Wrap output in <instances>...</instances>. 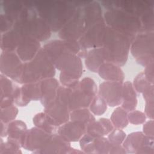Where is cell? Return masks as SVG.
I'll return each instance as SVG.
<instances>
[{"label":"cell","mask_w":154,"mask_h":154,"mask_svg":"<svg viewBox=\"0 0 154 154\" xmlns=\"http://www.w3.org/2000/svg\"><path fill=\"white\" fill-rule=\"evenodd\" d=\"M23 65V61L14 52L2 51L0 57L1 74L17 82L20 76Z\"/></svg>","instance_id":"cell-10"},{"label":"cell","mask_w":154,"mask_h":154,"mask_svg":"<svg viewBox=\"0 0 154 154\" xmlns=\"http://www.w3.org/2000/svg\"><path fill=\"white\" fill-rule=\"evenodd\" d=\"M40 42L30 36H23L16 49V54L20 60L25 63L32 60L40 47Z\"/></svg>","instance_id":"cell-15"},{"label":"cell","mask_w":154,"mask_h":154,"mask_svg":"<svg viewBox=\"0 0 154 154\" xmlns=\"http://www.w3.org/2000/svg\"><path fill=\"white\" fill-rule=\"evenodd\" d=\"M126 137V133L122 129H113L108 134V140L112 145H121Z\"/></svg>","instance_id":"cell-42"},{"label":"cell","mask_w":154,"mask_h":154,"mask_svg":"<svg viewBox=\"0 0 154 154\" xmlns=\"http://www.w3.org/2000/svg\"><path fill=\"white\" fill-rule=\"evenodd\" d=\"M131 52L138 64L146 66L154 61V33L141 32L131 42Z\"/></svg>","instance_id":"cell-6"},{"label":"cell","mask_w":154,"mask_h":154,"mask_svg":"<svg viewBox=\"0 0 154 154\" xmlns=\"http://www.w3.org/2000/svg\"><path fill=\"white\" fill-rule=\"evenodd\" d=\"M111 144L107 138L104 137L94 138L93 141L94 153L106 154L109 153Z\"/></svg>","instance_id":"cell-38"},{"label":"cell","mask_w":154,"mask_h":154,"mask_svg":"<svg viewBox=\"0 0 154 154\" xmlns=\"http://www.w3.org/2000/svg\"><path fill=\"white\" fill-rule=\"evenodd\" d=\"M32 122L35 126L48 133L55 134L57 132L58 127L45 112L36 114L32 119Z\"/></svg>","instance_id":"cell-30"},{"label":"cell","mask_w":154,"mask_h":154,"mask_svg":"<svg viewBox=\"0 0 154 154\" xmlns=\"http://www.w3.org/2000/svg\"><path fill=\"white\" fill-rule=\"evenodd\" d=\"M110 120L116 128L123 129L129 123L128 112L122 106H117L112 112Z\"/></svg>","instance_id":"cell-33"},{"label":"cell","mask_w":154,"mask_h":154,"mask_svg":"<svg viewBox=\"0 0 154 154\" xmlns=\"http://www.w3.org/2000/svg\"><path fill=\"white\" fill-rule=\"evenodd\" d=\"M97 73L101 78L108 81L123 82L125 78V74L120 67L112 63H103Z\"/></svg>","instance_id":"cell-22"},{"label":"cell","mask_w":154,"mask_h":154,"mask_svg":"<svg viewBox=\"0 0 154 154\" xmlns=\"http://www.w3.org/2000/svg\"><path fill=\"white\" fill-rule=\"evenodd\" d=\"M31 61L41 80L53 78L55 76L56 68L43 48L40 49Z\"/></svg>","instance_id":"cell-13"},{"label":"cell","mask_w":154,"mask_h":154,"mask_svg":"<svg viewBox=\"0 0 154 154\" xmlns=\"http://www.w3.org/2000/svg\"><path fill=\"white\" fill-rule=\"evenodd\" d=\"M126 151L123 146L121 145H112L109 151V153L111 154H125L126 153Z\"/></svg>","instance_id":"cell-54"},{"label":"cell","mask_w":154,"mask_h":154,"mask_svg":"<svg viewBox=\"0 0 154 154\" xmlns=\"http://www.w3.org/2000/svg\"><path fill=\"white\" fill-rule=\"evenodd\" d=\"M106 28L105 20H102L87 28L78 40L81 50L102 47Z\"/></svg>","instance_id":"cell-8"},{"label":"cell","mask_w":154,"mask_h":154,"mask_svg":"<svg viewBox=\"0 0 154 154\" xmlns=\"http://www.w3.org/2000/svg\"><path fill=\"white\" fill-rule=\"evenodd\" d=\"M122 88L123 82L106 81L99 85L98 95L105 100L108 106H119L122 102Z\"/></svg>","instance_id":"cell-12"},{"label":"cell","mask_w":154,"mask_h":154,"mask_svg":"<svg viewBox=\"0 0 154 154\" xmlns=\"http://www.w3.org/2000/svg\"><path fill=\"white\" fill-rule=\"evenodd\" d=\"M25 96L30 100H40L41 97L40 81L33 83L25 84L21 87Z\"/></svg>","instance_id":"cell-35"},{"label":"cell","mask_w":154,"mask_h":154,"mask_svg":"<svg viewBox=\"0 0 154 154\" xmlns=\"http://www.w3.org/2000/svg\"><path fill=\"white\" fill-rule=\"evenodd\" d=\"M23 9L13 29L22 37L30 36L43 42L49 38L52 31L47 23L37 14L34 2L25 1Z\"/></svg>","instance_id":"cell-2"},{"label":"cell","mask_w":154,"mask_h":154,"mask_svg":"<svg viewBox=\"0 0 154 154\" xmlns=\"http://www.w3.org/2000/svg\"><path fill=\"white\" fill-rule=\"evenodd\" d=\"M113 129L114 126L110 120L100 118L97 120H95L87 126L86 133L94 138H99L108 135Z\"/></svg>","instance_id":"cell-23"},{"label":"cell","mask_w":154,"mask_h":154,"mask_svg":"<svg viewBox=\"0 0 154 154\" xmlns=\"http://www.w3.org/2000/svg\"><path fill=\"white\" fill-rule=\"evenodd\" d=\"M82 7L77 8L72 18L59 31V37L61 40L78 41L84 33L86 28Z\"/></svg>","instance_id":"cell-9"},{"label":"cell","mask_w":154,"mask_h":154,"mask_svg":"<svg viewBox=\"0 0 154 154\" xmlns=\"http://www.w3.org/2000/svg\"><path fill=\"white\" fill-rule=\"evenodd\" d=\"M131 42L129 38L106 25L101 47L105 62L120 67L124 66L128 58Z\"/></svg>","instance_id":"cell-3"},{"label":"cell","mask_w":154,"mask_h":154,"mask_svg":"<svg viewBox=\"0 0 154 154\" xmlns=\"http://www.w3.org/2000/svg\"><path fill=\"white\" fill-rule=\"evenodd\" d=\"M79 88L93 97H94L97 93V87L95 81L89 77L84 78L79 81Z\"/></svg>","instance_id":"cell-40"},{"label":"cell","mask_w":154,"mask_h":154,"mask_svg":"<svg viewBox=\"0 0 154 154\" xmlns=\"http://www.w3.org/2000/svg\"><path fill=\"white\" fill-rule=\"evenodd\" d=\"M72 147L70 143L58 134H53L46 144L37 153H69Z\"/></svg>","instance_id":"cell-19"},{"label":"cell","mask_w":154,"mask_h":154,"mask_svg":"<svg viewBox=\"0 0 154 154\" xmlns=\"http://www.w3.org/2000/svg\"><path fill=\"white\" fill-rule=\"evenodd\" d=\"M43 48L53 64H54L64 52L68 51L63 40L61 39L51 40L45 44Z\"/></svg>","instance_id":"cell-29"},{"label":"cell","mask_w":154,"mask_h":154,"mask_svg":"<svg viewBox=\"0 0 154 154\" xmlns=\"http://www.w3.org/2000/svg\"><path fill=\"white\" fill-rule=\"evenodd\" d=\"M107 103L105 100L99 95H96L89 106L90 110L95 116H101L103 114L107 109Z\"/></svg>","instance_id":"cell-36"},{"label":"cell","mask_w":154,"mask_h":154,"mask_svg":"<svg viewBox=\"0 0 154 154\" xmlns=\"http://www.w3.org/2000/svg\"><path fill=\"white\" fill-rule=\"evenodd\" d=\"M144 75L147 80L152 84H154V61L145 66Z\"/></svg>","instance_id":"cell-50"},{"label":"cell","mask_w":154,"mask_h":154,"mask_svg":"<svg viewBox=\"0 0 154 154\" xmlns=\"http://www.w3.org/2000/svg\"><path fill=\"white\" fill-rule=\"evenodd\" d=\"M13 99L14 103L19 106H25L31 101L25 96L22 91L21 87H19L18 86H16L13 94Z\"/></svg>","instance_id":"cell-47"},{"label":"cell","mask_w":154,"mask_h":154,"mask_svg":"<svg viewBox=\"0 0 154 154\" xmlns=\"http://www.w3.org/2000/svg\"><path fill=\"white\" fill-rule=\"evenodd\" d=\"M82 9L86 29L99 22L104 20L101 5L97 1H88Z\"/></svg>","instance_id":"cell-18"},{"label":"cell","mask_w":154,"mask_h":154,"mask_svg":"<svg viewBox=\"0 0 154 154\" xmlns=\"http://www.w3.org/2000/svg\"><path fill=\"white\" fill-rule=\"evenodd\" d=\"M40 81V77L35 70L31 61L23 63L20 76L17 82L23 85L37 82Z\"/></svg>","instance_id":"cell-31"},{"label":"cell","mask_w":154,"mask_h":154,"mask_svg":"<svg viewBox=\"0 0 154 154\" xmlns=\"http://www.w3.org/2000/svg\"><path fill=\"white\" fill-rule=\"evenodd\" d=\"M54 64L61 71L60 81L63 86L73 88L78 85L79 79L83 73V66L78 55L67 51Z\"/></svg>","instance_id":"cell-5"},{"label":"cell","mask_w":154,"mask_h":154,"mask_svg":"<svg viewBox=\"0 0 154 154\" xmlns=\"http://www.w3.org/2000/svg\"><path fill=\"white\" fill-rule=\"evenodd\" d=\"M94 137L85 133L79 140V144L81 150L86 153H94L93 141Z\"/></svg>","instance_id":"cell-44"},{"label":"cell","mask_w":154,"mask_h":154,"mask_svg":"<svg viewBox=\"0 0 154 154\" xmlns=\"http://www.w3.org/2000/svg\"><path fill=\"white\" fill-rule=\"evenodd\" d=\"M87 126L75 121H68L60 125L57 129V134L67 141L75 142L79 141L86 133Z\"/></svg>","instance_id":"cell-14"},{"label":"cell","mask_w":154,"mask_h":154,"mask_svg":"<svg viewBox=\"0 0 154 154\" xmlns=\"http://www.w3.org/2000/svg\"><path fill=\"white\" fill-rule=\"evenodd\" d=\"M94 97L84 92L77 87L73 88L69 102V108L70 111L76 109L88 108Z\"/></svg>","instance_id":"cell-21"},{"label":"cell","mask_w":154,"mask_h":154,"mask_svg":"<svg viewBox=\"0 0 154 154\" xmlns=\"http://www.w3.org/2000/svg\"><path fill=\"white\" fill-rule=\"evenodd\" d=\"M40 85L41 91L40 100L45 107L55 100L60 85L57 79L53 77L41 80Z\"/></svg>","instance_id":"cell-20"},{"label":"cell","mask_w":154,"mask_h":154,"mask_svg":"<svg viewBox=\"0 0 154 154\" xmlns=\"http://www.w3.org/2000/svg\"><path fill=\"white\" fill-rule=\"evenodd\" d=\"M144 112L146 117L150 119H153L154 117V100L146 101Z\"/></svg>","instance_id":"cell-52"},{"label":"cell","mask_w":154,"mask_h":154,"mask_svg":"<svg viewBox=\"0 0 154 154\" xmlns=\"http://www.w3.org/2000/svg\"><path fill=\"white\" fill-rule=\"evenodd\" d=\"M102 4L107 9L116 8H119L128 13L132 14L139 19L146 13L154 10L153 4L149 1H103Z\"/></svg>","instance_id":"cell-7"},{"label":"cell","mask_w":154,"mask_h":154,"mask_svg":"<svg viewBox=\"0 0 154 154\" xmlns=\"http://www.w3.org/2000/svg\"><path fill=\"white\" fill-rule=\"evenodd\" d=\"M143 132L148 137L154 138V122L153 119L146 122L143 127Z\"/></svg>","instance_id":"cell-51"},{"label":"cell","mask_w":154,"mask_h":154,"mask_svg":"<svg viewBox=\"0 0 154 154\" xmlns=\"http://www.w3.org/2000/svg\"><path fill=\"white\" fill-rule=\"evenodd\" d=\"M103 19L108 26L123 34L131 41L140 31V19L119 8L107 9L103 14Z\"/></svg>","instance_id":"cell-4"},{"label":"cell","mask_w":154,"mask_h":154,"mask_svg":"<svg viewBox=\"0 0 154 154\" xmlns=\"http://www.w3.org/2000/svg\"><path fill=\"white\" fill-rule=\"evenodd\" d=\"M53 134L36 126L28 129L22 143V147L37 153L48 142Z\"/></svg>","instance_id":"cell-11"},{"label":"cell","mask_w":154,"mask_h":154,"mask_svg":"<svg viewBox=\"0 0 154 154\" xmlns=\"http://www.w3.org/2000/svg\"><path fill=\"white\" fill-rule=\"evenodd\" d=\"M70 119L84 124L87 126L96 119L92 112L87 108L76 109L71 111Z\"/></svg>","instance_id":"cell-32"},{"label":"cell","mask_w":154,"mask_h":154,"mask_svg":"<svg viewBox=\"0 0 154 154\" xmlns=\"http://www.w3.org/2000/svg\"><path fill=\"white\" fill-rule=\"evenodd\" d=\"M28 131L26 123L20 120H14L7 124V139L19 144L22 143Z\"/></svg>","instance_id":"cell-25"},{"label":"cell","mask_w":154,"mask_h":154,"mask_svg":"<svg viewBox=\"0 0 154 154\" xmlns=\"http://www.w3.org/2000/svg\"><path fill=\"white\" fill-rule=\"evenodd\" d=\"M72 90V88L67 87L63 85H60V87L58 88L56 98L55 100L69 107V98Z\"/></svg>","instance_id":"cell-45"},{"label":"cell","mask_w":154,"mask_h":154,"mask_svg":"<svg viewBox=\"0 0 154 154\" xmlns=\"http://www.w3.org/2000/svg\"><path fill=\"white\" fill-rule=\"evenodd\" d=\"M141 29L139 33L151 32L154 30V10H152L140 18Z\"/></svg>","instance_id":"cell-37"},{"label":"cell","mask_w":154,"mask_h":154,"mask_svg":"<svg viewBox=\"0 0 154 154\" xmlns=\"http://www.w3.org/2000/svg\"><path fill=\"white\" fill-rule=\"evenodd\" d=\"M22 35L14 29L1 34V49L4 52H14L20 42Z\"/></svg>","instance_id":"cell-26"},{"label":"cell","mask_w":154,"mask_h":154,"mask_svg":"<svg viewBox=\"0 0 154 154\" xmlns=\"http://www.w3.org/2000/svg\"><path fill=\"white\" fill-rule=\"evenodd\" d=\"M16 85L13 84L12 81L8 77L1 74L0 75V99L12 98L13 100V94Z\"/></svg>","instance_id":"cell-34"},{"label":"cell","mask_w":154,"mask_h":154,"mask_svg":"<svg viewBox=\"0 0 154 154\" xmlns=\"http://www.w3.org/2000/svg\"><path fill=\"white\" fill-rule=\"evenodd\" d=\"M153 139L148 137L143 132H134L126 137L123 146L127 153H137L145 146H154Z\"/></svg>","instance_id":"cell-16"},{"label":"cell","mask_w":154,"mask_h":154,"mask_svg":"<svg viewBox=\"0 0 154 154\" xmlns=\"http://www.w3.org/2000/svg\"><path fill=\"white\" fill-rule=\"evenodd\" d=\"M132 85L136 91L143 93L152 84L147 80L144 73L141 72L134 78Z\"/></svg>","instance_id":"cell-43"},{"label":"cell","mask_w":154,"mask_h":154,"mask_svg":"<svg viewBox=\"0 0 154 154\" xmlns=\"http://www.w3.org/2000/svg\"><path fill=\"white\" fill-rule=\"evenodd\" d=\"M1 137H7V124H5L1 121Z\"/></svg>","instance_id":"cell-55"},{"label":"cell","mask_w":154,"mask_h":154,"mask_svg":"<svg viewBox=\"0 0 154 154\" xmlns=\"http://www.w3.org/2000/svg\"><path fill=\"white\" fill-rule=\"evenodd\" d=\"M67 51L73 54L78 55L81 51V46L78 40H63Z\"/></svg>","instance_id":"cell-49"},{"label":"cell","mask_w":154,"mask_h":154,"mask_svg":"<svg viewBox=\"0 0 154 154\" xmlns=\"http://www.w3.org/2000/svg\"><path fill=\"white\" fill-rule=\"evenodd\" d=\"M20 146L14 141L7 139L5 141H2V139L0 143V154H19L22 153Z\"/></svg>","instance_id":"cell-39"},{"label":"cell","mask_w":154,"mask_h":154,"mask_svg":"<svg viewBox=\"0 0 154 154\" xmlns=\"http://www.w3.org/2000/svg\"><path fill=\"white\" fill-rule=\"evenodd\" d=\"M15 22L5 14L1 13L0 15V30L1 34L13 29Z\"/></svg>","instance_id":"cell-48"},{"label":"cell","mask_w":154,"mask_h":154,"mask_svg":"<svg viewBox=\"0 0 154 154\" xmlns=\"http://www.w3.org/2000/svg\"><path fill=\"white\" fill-rule=\"evenodd\" d=\"M24 3L17 1H1V13L5 14L12 19L14 22L19 18L23 9Z\"/></svg>","instance_id":"cell-28"},{"label":"cell","mask_w":154,"mask_h":154,"mask_svg":"<svg viewBox=\"0 0 154 154\" xmlns=\"http://www.w3.org/2000/svg\"><path fill=\"white\" fill-rule=\"evenodd\" d=\"M136 91L130 81L123 82L122 107L127 112L134 110L137 105Z\"/></svg>","instance_id":"cell-24"},{"label":"cell","mask_w":154,"mask_h":154,"mask_svg":"<svg viewBox=\"0 0 154 154\" xmlns=\"http://www.w3.org/2000/svg\"><path fill=\"white\" fill-rule=\"evenodd\" d=\"M105 62L101 47L91 49L87 52L85 57V64L89 70L97 72L100 66Z\"/></svg>","instance_id":"cell-27"},{"label":"cell","mask_w":154,"mask_h":154,"mask_svg":"<svg viewBox=\"0 0 154 154\" xmlns=\"http://www.w3.org/2000/svg\"><path fill=\"white\" fill-rule=\"evenodd\" d=\"M44 112L58 127L70 119V112L69 107L55 100L45 106Z\"/></svg>","instance_id":"cell-17"},{"label":"cell","mask_w":154,"mask_h":154,"mask_svg":"<svg viewBox=\"0 0 154 154\" xmlns=\"http://www.w3.org/2000/svg\"><path fill=\"white\" fill-rule=\"evenodd\" d=\"M128 118L131 124L140 125L146 122V116L144 112L134 109L128 113Z\"/></svg>","instance_id":"cell-46"},{"label":"cell","mask_w":154,"mask_h":154,"mask_svg":"<svg viewBox=\"0 0 154 154\" xmlns=\"http://www.w3.org/2000/svg\"><path fill=\"white\" fill-rule=\"evenodd\" d=\"M18 112V108L14 105L4 108H1L0 120L3 123L8 124L15 120Z\"/></svg>","instance_id":"cell-41"},{"label":"cell","mask_w":154,"mask_h":154,"mask_svg":"<svg viewBox=\"0 0 154 154\" xmlns=\"http://www.w3.org/2000/svg\"><path fill=\"white\" fill-rule=\"evenodd\" d=\"M38 15L49 25L52 32L60 31L75 14L74 1H34Z\"/></svg>","instance_id":"cell-1"},{"label":"cell","mask_w":154,"mask_h":154,"mask_svg":"<svg viewBox=\"0 0 154 154\" xmlns=\"http://www.w3.org/2000/svg\"><path fill=\"white\" fill-rule=\"evenodd\" d=\"M143 96L146 101L154 100V87L153 84L150 85L143 93Z\"/></svg>","instance_id":"cell-53"}]
</instances>
